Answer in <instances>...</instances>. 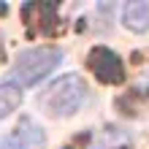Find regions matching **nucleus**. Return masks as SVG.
Here are the masks:
<instances>
[{
	"label": "nucleus",
	"instance_id": "obj_1",
	"mask_svg": "<svg viewBox=\"0 0 149 149\" xmlns=\"http://www.w3.org/2000/svg\"><path fill=\"white\" fill-rule=\"evenodd\" d=\"M87 98V84L79 73H68L57 81H52L46 90L38 95V106L49 117H71L81 109Z\"/></svg>",
	"mask_w": 149,
	"mask_h": 149
},
{
	"label": "nucleus",
	"instance_id": "obj_6",
	"mask_svg": "<svg viewBox=\"0 0 149 149\" xmlns=\"http://www.w3.org/2000/svg\"><path fill=\"white\" fill-rule=\"evenodd\" d=\"M27 146V130H24V122H22V127H16V133L14 136H8L0 141V149H24Z\"/></svg>",
	"mask_w": 149,
	"mask_h": 149
},
{
	"label": "nucleus",
	"instance_id": "obj_3",
	"mask_svg": "<svg viewBox=\"0 0 149 149\" xmlns=\"http://www.w3.org/2000/svg\"><path fill=\"white\" fill-rule=\"evenodd\" d=\"M87 65H90V71L100 79V81L106 84H119L122 79H125V65H122V60L114 54L111 49L106 46H95L90 52V57H87Z\"/></svg>",
	"mask_w": 149,
	"mask_h": 149
},
{
	"label": "nucleus",
	"instance_id": "obj_4",
	"mask_svg": "<svg viewBox=\"0 0 149 149\" xmlns=\"http://www.w3.org/2000/svg\"><path fill=\"white\" fill-rule=\"evenodd\" d=\"M122 22H125V27L136 30V33L149 30V0H133V3H127L125 11H122Z\"/></svg>",
	"mask_w": 149,
	"mask_h": 149
},
{
	"label": "nucleus",
	"instance_id": "obj_7",
	"mask_svg": "<svg viewBox=\"0 0 149 149\" xmlns=\"http://www.w3.org/2000/svg\"><path fill=\"white\" fill-rule=\"evenodd\" d=\"M0 63H3V36H0Z\"/></svg>",
	"mask_w": 149,
	"mask_h": 149
},
{
	"label": "nucleus",
	"instance_id": "obj_5",
	"mask_svg": "<svg viewBox=\"0 0 149 149\" xmlns=\"http://www.w3.org/2000/svg\"><path fill=\"white\" fill-rule=\"evenodd\" d=\"M22 103V90L14 81H3L0 84V119H6L14 109H19Z\"/></svg>",
	"mask_w": 149,
	"mask_h": 149
},
{
	"label": "nucleus",
	"instance_id": "obj_2",
	"mask_svg": "<svg viewBox=\"0 0 149 149\" xmlns=\"http://www.w3.org/2000/svg\"><path fill=\"white\" fill-rule=\"evenodd\" d=\"M63 60V52L54 46H38L27 49L16 57V63L11 68V81L19 87H36L43 76H49L57 68V63Z\"/></svg>",
	"mask_w": 149,
	"mask_h": 149
}]
</instances>
